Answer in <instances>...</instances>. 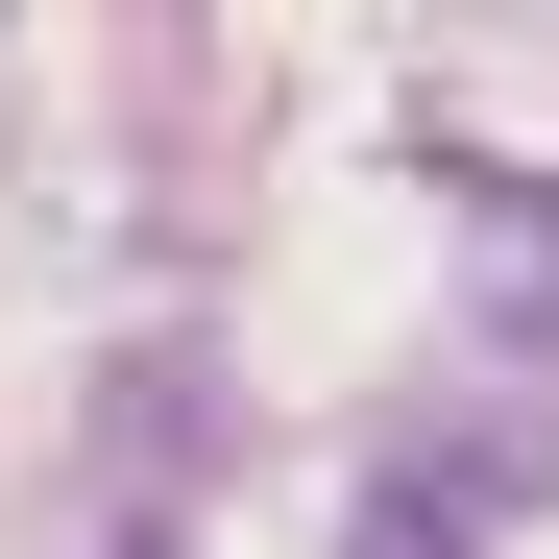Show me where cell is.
Returning a JSON list of instances; mask_svg holds the SVG:
<instances>
[{
  "label": "cell",
  "mask_w": 559,
  "mask_h": 559,
  "mask_svg": "<svg viewBox=\"0 0 559 559\" xmlns=\"http://www.w3.org/2000/svg\"><path fill=\"white\" fill-rule=\"evenodd\" d=\"M98 511H122V559H170V511H195V341L98 365Z\"/></svg>",
  "instance_id": "cell-1"
},
{
  "label": "cell",
  "mask_w": 559,
  "mask_h": 559,
  "mask_svg": "<svg viewBox=\"0 0 559 559\" xmlns=\"http://www.w3.org/2000/svg\"><path fill=\"white\" fill-rule=\"evenodd\" d=\"M341 559H462V511H438V487H365V511H341Z\"/></svg>",
  "instance_id": "cell-2"
}]
</instances>
